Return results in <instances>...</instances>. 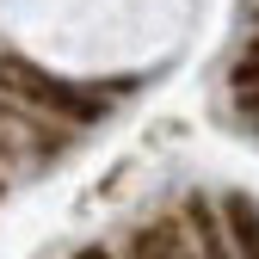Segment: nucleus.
<instances>
[{
  "mask_svg": "<svg viewBox=\"0 0 259 259\" xmlns=\"http://www.w3.org/2000/svg\"><path fill=\"white\" fill-rule=\"evenodd\" d=\"M130 253H136V259H204L198 241L179 235V222H148V229H136Z\"/></svg>",
  "mask_w": 259,
  "mask_h": 259,
  "instance_id": "f257e3e1",
  "label": "nucleus"
},
{
  "mask_svg": "<svg viewBox=\"0 0 259 259\" xmlns=\"http://www.w3.org/2000/svg\"><path fill=\"white\" fill-rule=\"evenodd\" d=\"M0 160H7V142H0Z\"/></svg>",
  "mask_w": 259,
  "mask_h": 259,
  "instance_id": "f03ea898",
  "label": "nucleus"
},
{
  "mask_svg": "<svg viewBox=\"0 0 259 259\" xmlns=\"http://www.w3.org/2000/svg\"><path fill=\"white\" fill-rule=\"evenodd\" d=\"M87 259H105V253H87Z\"/></svg>",
  "mask_w": 259,
  "mask_h": 259,
  "instance_id": "7ed1b4c3",
  "label": "nucleus"
}]
</instances>
